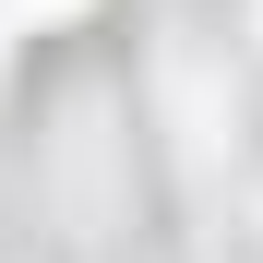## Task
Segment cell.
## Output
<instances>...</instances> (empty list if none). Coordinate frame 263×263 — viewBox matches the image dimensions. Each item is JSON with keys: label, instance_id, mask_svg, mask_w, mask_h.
Wrapping results in <instances>:
<instances>
[{"label": "cell", "instance_id": "cell-1", "mask_svg": "<svg viewBox=\"0 0 263 263\" xmlns=\"http://www.w3.org/2000/svg\"><path fill=\"white\" fill-rule=\"evenodd\" d=\"M60 12H84V0H0V24H60Z\"/></svg>", "mask_w": 263, "mask_h": 263}]
</instances>
